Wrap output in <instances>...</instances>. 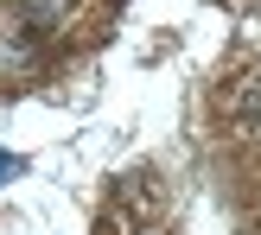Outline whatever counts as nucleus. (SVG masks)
Wrapping results in <instances>:
<instances>
[{"instance_id": "1", "label": "nucleus", "mask_w": 261, "mask_h": 235, "mask_svg": "<svg viewBox=\"0 0 261 235\" xmlns=\"http://www.w3.org/2000/svg\"><path fill=\"white\" fill-rule=\"evenodd\" d=\"M32 45H25V38H0V76H25L32 70Z\"/></svg>"}, {"instance_id": "2", "label": "nucleus", "mask_w": 261, "mask_h": 235, "mask_svg": "<svg viewBox=\"0 0 261 235\" xmlns=\"http://www.w3.org/2000/svg\"><path fill=\"white\" fill-rule=\"evenodd\" d=\"M58 13H64V0H25V19L32 25H51Z\"/></svg>"}, {"instance_id": "3", "label": "nucleus", "mask_w": 261, "mask_h": 235, "mask_svg": "<svg viewBox=\"0 0 261 235\" xmlns=\"http://www.w3.org/2000/svg\"><path fill=\"white\" fill-rule=\"evenodd\" d=\"M19 172V159H13V153H0V178H13Z\"/></svg>"}]
</instances>
